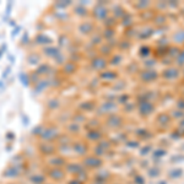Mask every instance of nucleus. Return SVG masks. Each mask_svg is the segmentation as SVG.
Here are the masks:
<instances>
[{
    "mask_svg": "<svg viewBox=\"0 0 184 184\" xmlns=\"http://www.w3.org/2000/svg\"><path fill=\"white\" fill-rule=\"evenodd\" d=\"M53 172H55V174H54V173H50V177H52L53 179H62V178L64 177V172H63L62 170H59V167H54V168H53Z\"/></svg>",
    "mask_w": 184,
    "mask_h": 184,
    "instance_id": "1",
    "label": "nucleus"
},
{
    "mask_svg": "<svg viewBox=\"0 0 184 184\" xmlns=\"http://www.w3.org/2000/svg\"><path fill=\"white\" fill-rule=\"evenodd\" d=\"M17 174H18V171H16V168H15V167H9V168L5 171V173H4V176H5V177H10V178L16 177Z\"/></svg>",
    "mask_w": 184,
    "mask_h": 184,
    "instance_id": "2",
    "label": "nucleus"
},
{
    "mask_svg": "<svg viewBox=\"0 0 184 184\" xmlns=\"http://www.w3.org/2000/svg\"><path fill=\"white\" fill-rule=\"evenodd\" d=\"M52 131V129H46L44 130V133L42 134V138H43V140H52V139H54V136L57 135V134H52L50 133Z\"/></svg>",
    "mask_w": 184,
    "mask_h": 184,
    "instance_id": "3",
    "label": "nucleus"
},
{
    "mask_svg": "<svg viewBox=\"0 0 184 184\" xmlns=\"http://www.w3.org/2000/svg\"><path fill=\"white\" fill-rule=\"evenodd\" d=\"M18 76H20L21 82H22L25 86H28V78H27V75H26V74H23V73H21Z\"/></svg>",
    "mask_w": 184,
    "mask_h": 184,
    "instance_id": "4",
    "label": "nucleus"
},
{
    "mask_svg": "<svg viewBox=\"0 0 184 184\" xmlns=\"http://www.w3.org/2000/svg\"><path fill=\"white\" fill-rule=\"evenodd\" d=\"M9 73H11V66H7V68L5 69V73L2 74V79H5V78L7 76V74H9Z\"/></svg>",
    "mask_w": 184,
    "mask_h": 184,
    "instance_id": "5",
    "label": "nucleus"
},
{
    "mask_svg": "<svg viewBox=\"0 0 184 184\" xmlns=\"http://www.w3.org/2000/svg\"><path fill=\"white\" fill-rule=\"evenodd\" d=\"M11 6H12V2H7V5H6V15H9L11 12Z\"/></svg>",
    "mask_w": 184,
    "mask_h": 184,
    "instance_id": "6",
    "label": "nucleus"
},
{
    "mask_svg": "<svg viewBox=\"0 0 184 184\" xmlns=\"http://www.w3.org/2000/svg\"><path fill=\"white\" fill-rule=\"evenodd\" d=\"M20 31H21V27H18V26H17V27L14 30V32H12V37H15V36H16V34H17Z\"/></svg>",
    "mask_w": 184,
    "mask_h": 184,
    "instance_id": "7",
    "label": "nucleus"
},
{
    "mask_svg": "<svg viewBox=\"0 0 184 184\" xmlns=\"http://www.w3.org/2000/svg\"><path fill=\"white\" fill-rule=\"evenodd\" d=\"M0 89H4V80H0Z\"/></svg>",
    "mask_w": 184,
    "mask_h": 184,
    "instance_id": "8",
    "label": "nucleus"
},
{
    "mask_svg": "<svg viewBox=\"0 0 184 184\" xmlns=\"http://www.w3.org/2000/svg\"><path fill=\"white\" fill-rule=\"evenodd\" d=\"M9 59L11 60V63H14V57L12 55H9Z\"/></svg>",
    "mask_w": 184,
    "mask_h": 184,
    "instance_id": "9",
    "label": "nucleus"
},
{
    "mask_svg": "<svg viewBox=\"0 0 184 184\" xmlns=\"http://www.w3.org/2000/svg\"><path fill=\"white\" fill-rule=\"evenodd\" d=\"M23 123L27 124V118H26V117H23Z\"/></svg>",
    "mask_w": 184,
    "mask_h": 184,
    "instance_id": "10",
    "label": "nucleus"
}]
</instances>
